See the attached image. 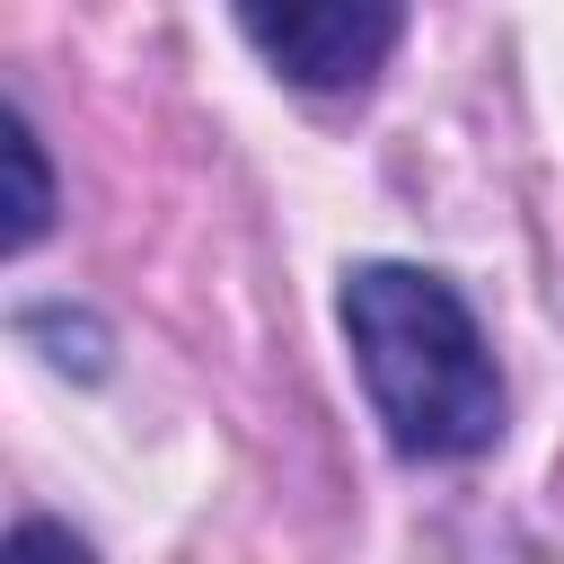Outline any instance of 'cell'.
I'll use <instances>...</instances> for the list:
<instances>
[{
  "mask_svg": "<svg viewBox=\"0 0 564 564\" xmlns=\"http://www.w3.org/2000/svg\"><path fill=\"white\" fill-rule=\"evenodd\" d=\"M344 335L361 388L405 458H476L502 432V379L467 317V300L423 264H352Z\"/></svg>",
  "mask_w": 564,
  "mask_h": 564,
  "instance_id": "6da1fadb",
  "label": "cell"
},
{
  "mask_svg": "<svg viewBox=\"0 0 564 564\" xmlns=\"http://www.w3.org/2000/svg\"><path fill=\"white\" fill-rule=\"evenodd\" d=\"M405 0H238L256 53L300 88H361L397 44Z\"/></svg>",
  "mask_w": 564,
  "mask_h": 564,
  "instance_id": "7a4b0ae2",
  "label": "cell"
},
{
  "mask_svg": "<svg viewBox=\"0 0 564 564\" xmlns=\"http://www.w3.org/2000/svg\"><path fill=\"white\" fill-rule=\"evenodd\" d=\"M9 176H18V194H9V247H35L44 220H53V176H44V150H35V132L18 115H9Z\"/></svg>",
  "mask_w": 564,
  "mask_h": 564,
  "instance_id": "3957f363",
  "label": "cell"
}]
</instances>
